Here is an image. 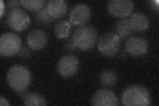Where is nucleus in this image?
I'll use <instances>...</instances> for the list:
<instances>
[{
  "instance_id": "1",
  "label": "nucleus",
  "mask_w": 159,
  "mask_h": 106,
  "mask_svg": "<svg viewBox=\"0 0 159 106\" xmlns=\"http://www.w3.org/2000/svg\"><path fill=\"white\" fill-rule=\"evenodd\" d=\"M121 101L127 106H146L151 104V97L149 91L141 85H129L123 90Z\"/></svg>"
},
{
  "instance_id": "2",
  "label": "nucleus",
  "mask_w": 159,
  "mask_h": 106,
  "mask_svg": "<svg viewBox=\"0 0 159 106\" xmlns=\"http://www.w3.org/2000/svg\"><path fill=\"white\" fill-rule=\"evenodd\" d=\"M31 80V75L29 69L20 64L13 66L7 74V81L9 87L17 92L21 93L25 91Z\"/></svg>"
},
{
  "instance_id": "3",
  "label": "nucleus",
  "mask_w": 159,
  "mask_h": 106,
  "mask_svg": "<svg viewBox=\"0 0 159 106\" xmlns=\"http://www.w3.org/2000/svg\"><path fill=\"white\" fill-rule=\"evenodd\" d=\"M72 39L76 48L86 51L94 47L98 39V33L93 27L84 25L76 29Z\"/></svg>"
},
{
  "instance_id": "4",
  "label": "nucleus",
  "mask_w": 159,
  "mask_h": 106,
  "mask_svg": "<svg viewBox=\"0 0 159 106\" xmlns=\"http://www.w3.org/2000/svg\"><path fill=\"white\" fill-rule=\"evenodd\" d=\"M121 39L116 33L108 32L102 35L98 41V48L104 56L111 57L116 55L120 48Z\"/></svg>"
},
{
  "instance_id": "5",
  "label": "nucleus",
  "mask_w": 159,
  "mask_h": 106,
  "mask_svg": "<svg viewBox=\"0 0 159 106\" xmlns=\"http://www.w3.org/2000/svg\"><path fill=\"white\" fill-rule=\"evenodd\" d=\"M21 46V39L16 33H6L0 37V53L2 56L11 57L16 54Z\"/></svg>"
},
{
  "instance_id": "6",
  "label": "nucleus",
  "mask_w": 159,
  "mask_h": 106,
  "mask_svg": "<svg viewBox=\"0 0 159 106\" xmlns=\"http://www.w3.org/2000/svg\"><path fill=\"white\" fill-rule=\"evenodd\" d=\"M7 23L9 28L16 31H23L28 28L30 18L28 15L20 8L11 9L7 14Z\"/></svg>"
},
{
  "instance_id": "7",
  "label": "nucleus",
  "mask_w": 159,
  "mask_h": 106,
  "mask_svg": "<svg viewBox=\"0 0 159 106\" xmlns=\"http://www.w3.org/2000/svg\"><path fill=\"white\" fill-rule=\"evenodd\" d=\"M79 61L76 57L68 54L62 57L57 63V68L59 74L62 77L72 76L77 72Z\"/></svg>"
},
{
  "instance_id": "8",
  "label": "nucleus",
  "mask_w": 159,
  "mask_h": 106,
  "mask_svg": "<svg viewBox=\"0 0 159 106\" xmlns=\"http://www.w3.org/2000/svg\"><path fill=\"white\" fill-rule=\"evenodd\" d=\"M135 7L131 0H111L107 3L109 12L117 17H124L130 15Z\"/></svg>"
},
{
  "instance_id": "9",
  "label": "nucleus",
  "mask_w": 159,
  "mask_h": 106,
  "mask_svg": "<svg viewBox=\"0 0 159 106\" xmlns=\"http://www.w3.org/2000/svg\"><path fill=\"white\" fill-rule=\"evenodd\" d=\"M91 9L86 3H78L71 9L69 20L76 25H84L91 17Z\"/></svg>"
},
{
  "instance_id": "10",
  "label": "nucleus",
  "mask_w": 159,
  "mask_h": 106,
  "mask_svg": "<svg viewBox=\"0 0 159 106\" xmlns=\"http://www.w3.org/2000/svg\"><path fill=\"white\" fill-rule=\"evenodd\" d=\"M127 52L134 57H140L145 54L148 45L146 40L141 37H132L129 38L125 44Z\"/></svg>"
},
{
  "instance_id": "11",
  "label": "nucleus",
  "mask_w": 159,
  "mask_h": 106,
  "mask_svg": "<svg viewBox=\"0 0 159 106\" xmlns=\"http://www.w3.org/2000/svg\"><path fill=\"white\" fill-rule=\"evenodd\" d=\"M92 103L96 106H116L118 105V99L111 91L100 89L94 93Z\"/></svg>"
},
{
  "instance_id": "12",
  "label": "nucleus",
  "mask_w": 159,
  "mask_h": 106,
  "mask_svg": "<svg viewBox=\"0 0 159 106\" xmlns=\"http://www.w3.org/2000/svg\"><path fill=\"white\" fill-rule=\"evenodd\" d=\"M27 41L32 49L39 50L46 46L48 39L46 33L43 30L34 29L28 34Z\"/></svg>"
},
{
  "instance_id": "13",
  "label": "nucleus",
  "mask_w": 159,
  "mask_h": 106,
  "mask_svg": "<svg viewBox=\"0 0 159 106\" xmlns=\"http://www.w3.org/2000/svg\"><path fill=\"white\" fill-rule=\"evenodd\" d=\"M50 16L53 19L62 18L68 10L67 3L64 0H50L47 5Z\"/></svg>"
},
{
  "instance_id": "14",
  "label": "nucleus",
  "mask_w": 159,
  "mask_h": 106,
  "mask_svg": "<svg viewBox=\"0 0 159 106\" xmlns=\"http://www.w3.org/2000/svg\"><path fill=\"white\" fill-rule=\"evenodd\" d=\"M128 19L133 31H143L148 28L149 21L143 13H134Z\"/></svg>"
},
{
  "instance_id": "15",
  "label": "nucleus",
  "mask_w": 159,
  "mask_h": 106,
  "mask_svg": "<svg viewBox=\"0 0 159 106\" xmlns=\"http://www.w3.org/2000/svg\"><path fill=\"white\" fill-rule=\"evenodd\" d=\"M23 104L27 106L46 105L47 102L41 94L35 92L28 93L24 95Z\"/></svg>"
},
{
  "instance_id": "16",
  "label": "nucleus",
  "mask_w": 159,
  "mask_h": 106,
  "mask_svg": "<svg viewBox=\"0 0 159 106\" xmlns=\"http://www.w3.org/2000/svg\"><path fill=\"white\" fill-rule=\"evenodd\" d=\"M116 34L120 39H125L131 35L133 31L129 22L128 19H123L119 20L116 26Z\"/></svg>"
},
{
  "instance_id": "17",
  "label": "nucleus",
  "mask_w": 159,
  "mask_h": 106,
  "mask_svg": "<svg viewBox=\"0 0 159 106\" xmlns=\"http://www.w3.org/2000/svg\"><path fill=\"white\" fill-rule=\"evenodd\" d=\"M72 26L70 23L67 21H61L58 22L54 26V33L58 39L67 37L71 31Z\"/></svg>"
},
{
  "instance_id": "18",
  "label": "nucleus",
  "mask_w": 159,
  "mask_h": 106,
  "mask_svg": "<svg viewBox=\"0 0 159 106\" xmlns=\"http://www.w3.org/2000/svg\"><path fill=\"white\" fill-rule=\"evenodd\" d=\"M99 81L103 85L113 86L117 82V74L111 70H106L99 76Z\"/></svg>"
},
{
  "instance_id": "19",
  "label": "nucleus",
  "mask_w": 159,
  "mask_h": 106,
  "mask_svg": "<svg viewBox=\"0 0 159 106\" xmlns=\"http://www.w3.org/2000/svg\"><path fill=\"white\" fill-rule=\"evenodd\" d=\"M21 6L30 11L36 13L44 7V0H21Z\"/></svg>"
},
{
  "instance_id": "20",
  "label": "nucleus",
  "mask_w": 159,
  "mask_h": 106,
  "mask_svg": "<svg viewBox=\"0 0 159 106\" xmlns=\"http://www.w3.org/2000/svg\"><path fill=\"white\" fill-rule=\"evenodd\" d=\"M34 16H35V17L40 22L43 23H51L53 19V18L51 17V16L49 15L47 6L44 7L41 10H39V12H36L34 13Z\"/></svg>"
},
{
  "instance_id": "21",
  "label": "nucleus",
  "mask_w": 159,
  "mask_h": 106,
  "mask_svg": "<svg viewBox=\"0 0 159 106\" xmlns=\"http://www.w3.org/2000/svg\"><path fill=\"white\" fill-rule=\"evenodd\" d=\"M64 48L68 50V51H72V50L76 49L72 38L68 39L66 41L65 44H64Z\"/></svg>"
},
{
  "instance_id": "22",
  "label": "nucleus",
  "mask_w": 159,
  "mask_h": 106,
  "mask_svg": "<svg viewBox=\"0 0 159 106\" xmlns=\"http://www.w3.org/2000/svg\"><path fill=\"white\" fill-rule=\"evenodd\" d=\"M9 7H11V9L14 8H19V6H21L20 1H9L7 3Z\"/></svg>"
},
{
  "instance_id": "23",
  "label": "nucleus",
  "mask_w": 159,
  "mask_h": 106,
  "mask_svg": "<svg viewBox=\"0 0 159 106\" xmlns=\"http://www.w3.org/2000/svg\"><path fill=\"white\" fill-rule=\"evenodd\" d=\"M19 53L20 56L23 57H27L30 54L29 50L26 47H23V48H21Z\"/></svg>"
},
{
  "instance_id": "24",
  "label": "nucleus",
  "mask_w": 159,
  "mask_h": 106,
  "mask_svg": "<svg viewBox=\"0 0 159 106\" xmlns=\"http://www.w3.org/2000/svg\"><path fill=\"white\" fill-rule=\"evenodd\" d=\"M0 105L8 106V105H9V104L8 102V101L6 98L1 97V98H0Z\"/></svg>"
},
{
  "instance_id": "25",
  "label": "nucleus",
  "mask_w": 159,
  "mask_h": 106,
  "mask_svg": "<svg viewBox=\"0 0 159 106\" xmlns=\"http://www.w3.org/2000/svg\"><path fill=\"white\" fill-rule=\"evenodd\" d=\"M1 3H2V6H1V7H2V9H1V16H2L3 15V2H1Z\"/></svg>"
}]
</instances>
